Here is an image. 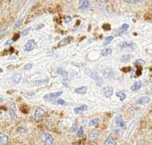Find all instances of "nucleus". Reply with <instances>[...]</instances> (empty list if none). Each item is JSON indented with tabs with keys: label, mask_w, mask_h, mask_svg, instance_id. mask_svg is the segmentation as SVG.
Returning <instances> with one entry per match:
<instances>
[{
	"label": "nucleus",
	"mask_w": 152,
	"mask_h": 145,
	"mask_svg": "<svg viewBox=\"0 0 152 145\" xmlns=\"http://www.w3.org/2000/svg\"><path fill=\"white\" fill-rule=\"evenodd\" d=\"M30 31H31V27H27L26 29H24V30L22 31V35H23V36H26V35L29 33Z\"/></svg>",
	"instance_id": "obj_35"
},
{
	"label": "nucleus",
	"mask_w": 152,
	"mask_h": 145,
	"mask_svg": "<svg viewBox=\"0 0 152 145\" xmlns=\"http://www.w3.org/2000/svg\"><path fill=\"white\" fill-rule=\"evenodd\" d=\"M113 92H114V90L112 87H109V86H107L104 88V95L106 98L107 99H110L113 95Z\"/></svg>",
	"instance_id": "obj_9"
},
{
	"label": "nucleus",
	"mask_w": 152,
	"mask_h": 145,
	"mask_svg": "<svg viewBox=\"0 0 152 145\" xmlns=\"http://www.w3.org/2000/svg\"><path fill=\"white\" fill-rule=\"evenodd\" d=\"M98 137H99V131L96 130V129L95 130H92L90 133V134H89V139L91 141H95Z\"/></svg>",
	"instance_id": "obj_17"
},
{
	"label": "nucleus",
	"mask_w": 152,
	"mask_h": 145,
	"mask_svg": "<svg viewBox=\"0 0 152 145\" xmlns=\"http://www.w3.org/2000/svg\"><path fill=\"white\" fill-rule=\"evenodd\" d=\"M149 98L148 97H147V96H144V97H141V98H140L137 101H136V103L137 104H139V105H144V104H147V103H148L149 102Z\"/></svg>",
	"instance_id": "obj_16"
},
{
	"label": "nucleus",
	"mask_w": 152,
	"mask_h": 145,
	"mask_svg": "<svg viewBox=\"0 0 152 145\" xmlns=\"http://www.w3.org/2000/svg\"><path fill=\"white\" fill-rule=\"evenodd\" d=\"M55 104H56V105H62V106H65V105H66V102H65L64 100H62V99H58L56 101H55Z\"/></svg>",
	"instance_id": "obj_30"
},
{
	"label": "nucleus",
	"mask_w": 152,
	"mask_h": 145,
	"mask_svg": "<svg viewBox=\"0 0 152 145\" xmlns=\"http://www.w3.org/2000/svg\"><path fill=\"white\" fill-rule=\"evenodd\" d=\"M41 141L44 145H54V138L53 136L48 133L45 132L41 135Z\"/></svg>",
	"instance_id": "obj_1"
},
{
	"label": "nucleus",
	"mask_w": 152,
	"mask_h": 145,
	"mask_svg": "<svg viewBox=\"0 0 152 145\" xmlns=\"http://www.w3.org/2000/svg\"><path fill=\"white\" fill-rule=\"evenodd\" d=\"M9 141V138L7 134L3 133H0V145H4L7 144Z\"/></svg>",
	"instance_id": "obj_12"
},
{
	"label": "nucleus",
	"mask_w": 152,
	"mask_h": 145,
	"mask_svg": "<svg viewBox=\"0 0 152 145\" xmlns=\"http://www.w3.org/2000/svg\"><path fill=\"white\" fill-rule=\"evenodd\" d=\"M104 145H116V141H115V139L114 138V136L109 135V136L106 139V141H105V142H104Z\"/></svg>",
	"instance_id": "obj_11"
},
{
	"label": "nucleus",
	"mask_w": 152,
	"mask_h": 145,
	"mask_svg": "<svg viewBox=\"0 0 152 145\" xmlns=\"http://www.w3.org/2000/svg\"><path fill=\"white\" fill-rule=\"evenodd\" d=\"M103 29L106 31H109L110 30V25L109 24H104L103 25Z\"/></svg>",
	"instance_id": "obj_37"
},
{
	"label": "nucleus",
	"mask_w": 152,
	"mask_h": 145,
	"mask_svg": "<svg viewBox=\"0 0 152 145\" xmlns=\"http://www.w3.org/2000/svg\"><path fill=\"white\" fill-rule=\"evenodd\" d=\"M70 40H71V38H69V37H66V38L63 39V40L59 42L58 47H63V46H65V45L69 44V43H70V41H71Z\"/></svg>",
	"instance_id": "obj_21"
},
{
	"label": "nucleus",
	"mask_w": 152,
	"mask_h": 145,
	"mask_svg": "<svg viewBox=\"0 0 152 145\" xmlns=\"http://www.w3.org/2000/svg\"><path fill=\"white\" fill-rule=\"evenodd\" d=\"M90 76L96 83V84L98 86H102V84H103V79L98 75V72H96L95 71H91V74H90Z\"/></svg>",
	"instance_id": "obj_2"
},
{
	"label": "nucleus",
	"mask_w": 152,
	"mask_h": 145,
	"mask_svg": "<svg viewBox=\"0 0 152 145\" xmlns=\"http://www.w3.org/2000/svg\"><path fill=\"white\" fill-rule=\"evenodd\" d=\"M17 131H18L20 133H26L28 132L27 128H26V127H24V126H19V127H18V129H17Z\"/></svg>",
	"instance_id": "obj_29"
},
{
	"label": "nucleus",
	"mask_w": 152,
	"mask_h": 145,
	"mask_svg": "<svg viewBox=\"0 0 152 145\" xmlns=\"http://www.w3.org/2000/svg\"><path fill=\"white\" fill-rule=\"evenodd\" d=\"M13 43V40H7V42H5V46H9V45H11Z\"/></svg>",
	"instance_id": "obj_38"
},
{
	"label": "nucleus",
	"mask_w": 152,
	"mask_h": 145,
	"mask_svg": "<svg viewBox=\"0 0 152 145\" xmlns=\"http://www.w3.org/2000/svg\"><path fill=\"white\" fill-rule=\"evenodd\" d=\"M88 91V88L86 86H82V87H79V88H76L74 90V92L78 94H85Z\"/></svg>",
	"instance_id": "obj_18"
},
{
	"label": "nucleus",
	"mask_w": 152,
	"mask_h": 145,
	"mask_svg": "<svg viewBox=\"0 0 152 145\" xmlns=\"http://www.w3.org/2000/svg\"><path fill=\"white\" fill-rule=\"evenodd\" d=\"M56 72H57V74H59V75H62V77L64 79V80H67V78H68V72H66V71H64L63 68H61V67H58L57 69H56Z\"/></svg>",
	"instance_id": "obj_14"
},
{
	"label": "nucleus",
	"mask_w": 152,
	"mask_h": 145,
	"mask_svg": "<svg viewBox=\"0 0 152 145\" xmlns=\"http://www.w3.org/2000/svg\"><path fill=\"white\" fill-rule=\"evenodd\" d=\"M116 96L120 99L121 101H124L126 98V94L124 92H116Z\"/></svg>",
	"instance_id": "obj_25"
},
{
	"label": "nucleus",
	"mask_w": 152,
	"mask_h": 145,
	"mask_svg": "<svg viewBox=\"0 0 152 145\" xmlns=\"http://www.w3.org/2000/svg\"><path fill=\"white\" fill-rule=\"evenodd\" d=\"M128 28H129V24H127V23H124V24L120 27V31H123V32H124Z\"/></svg>",
	"instance_id": "obj_32"
},
{
	"label": "nucleus",
	"mask_w": 152,
	"mask_h": 145,
	"mask_svg": "<svg viewBox=\"0 0 152 145\" xmlns=\"http://www.w3.org/2000/svg\"><path fill=\"white\" fill-rule=\"evenodd\" d=\"M83 134H84V130H83V127H80V128L78 129V132H77V136H78V137H83Z\"/></svg>",
	"instance_id": "obj_31"
},
{
	"label": "nucleus",
	"mask_w": 152,
	"mask_h": 145,
	"mask_svg": "<svg viewBox=\"0 0 152 145\" xmlns=\"http://www.w3.org/2000/svg\"><path fill=\"white\" fill-rule=\"evenodd\" d=\"M43 26H44V24H40V25H39V26H38V27H37L36 29H37V30H39V28H42Z\"/></svg>",
	"instance_id": "obj_41"
},
{
	"label": "nucleus",
	"mask_w": 152,
	"mask_h": 145,
	"mask_svg": "<svg viewBox=\"0 0 152 145\" xmlns=\"http://www.w3.org/2000/svg\"><path fill=\"white\" fill-rule=\"evenodd\" d=\"M141 85H142V84H141V82H136V83H133V85L131 87V90L133 91V92H136V91H138V90L140 89Z\"/></svg>",
	"instance_id": "obj_23"
},
{
	"label": "nucleus",
	"mask_w": 152,
	"mask_h": 145,
	"mask_svg": "<svg viewBox=\"0 0 152 145\" xmlns=\"http://www.w3.org/2000/svg\"><path fill=\"white\" fill-rule=\"evenodd\" d=\"M123 71L124 72H129V71H131V67H127V68L126 67H124L123 68Z\"/></svg>",
	"instance_id": "obj_39"
},
{
	"label": "nucleus",
	"mask_w": 152,
	"mask_h": 145,
	"mask_svg": "<svg viewBox=\"0 0 152 145\" xmlns=\"http://www.w3.org/2000/svg\"><path fill=\"white\" fill-rule=\"evenodd\" d=\"M113 40H114V36H107V37L105 38V40H104L103 44H104V45H107V44H109L110 42H112Z\"/></svg>",
	"instance_id": "obj_27"
},
{
	"label": "nucleus",
	"mask_w": 152,
	"mask_h": 145,
	"mask_svg": "<svg viewBox=\"0 0 152 145\" xmlns=\"http://www.w3.org/2000/svg\"><path fill=\"white\" fill-rule=\"evenodd\" d=\"M78 129V125H77V124H72V125L68 129V132L69 133H74V132H76V130Z\"/></svg>",
	"instance_id": "obj_28"
},
{
	"label": "nucleus",
	"mask_w": 152,
	"mask_h": 145,
	"mask_svg": "<svg viewBox=\"0 0 152 145\" xmlns=\"http://www.w3.org/2000/svg\"><path fill=\"white\" fill-rule=\"evenodd\" d=\"M61 95H62V92H52V93H49V94L45 95L43 98H44L45 100L51 101V100H55L56 99H57Z\"/></svg>",
	"instance_id": "obj_4"
},
{
	"label": "nucleus",
	"mask_w": 152,
	"mask_h": 145,
	"mask_svg": "<svg viewBox=\"0 0 152 145\" xmlns=\"http://www.w3.org/2000/svg\"><path fill=\"white\" fill-rule=\"evenodd\" d=\"M132 59V55H123L121 56V62L122 63H127V62H130V60Z\"/></svg>",
	"instance_id": "obj_22"
},
{
	"label": "nucleus",
	"mask_w": 152,
	"mask_h": 145,
	"mask_svg": "<svg viewBox=\"0 0 152 145\" xmlns=\"http://www.w3.org/2000/svg\"><path fill=\"white\" fill-rule=\"evenodd\" d=\"M124 2L127 4H138V3H140L141 1H140V0H133V1H131V0H125Z\"/></svg>",
	"instance_id": "obj_34"
},
{
	"label": "nucleus",
	"mask_w": 152,
	"mask_h": 145,
	"mask_svg": "<svg viewBox=\"0 0 152 145\" xmlns=\"http://www.w3.org/2000/svg\"><path fill=\"white\" fill-rule=\"evenodd\" d=\"M135 46V44H133L132 42H125V41H124V42H121L119 45H118V47L120 48H129V47H134Z\"/></svg>",
	"instance_id": "obj_20"
},
{
	"label": "nucleus",
	"mask_w": 152,
	"mask_h": 145,
	"mask_svg": "<svg viewBox=\"0 0 152 145\" xmlns=\"http://www.w3.org/2000/svg\"><path fill=\"white\" fill-rule=\"evenodd\" d=\"M99 122H100V118L96 117V118L91 119V120L89 122L88 125H89V126H94V125H97L98 124H99Z\"/></svg>",
	"instance_id": "obj_24"
},
{
	"label": "nucleus",
	"mask_w": 152,
	"mask_h": 145,
	"mask_svg": "<svg viewBox=\"0 0 152 145\" xmlns=\"http://www.w3.org/2000/svg\"><path fill=\"white\" fill-rule=\"evenodd\" d=\"M92 3L91 1H88V0H82V1L79 2V9L80 10H86L89 9L90 7H91Z\"/></svg>",
	"instance_id": "obj_7"
},
{
	"label": "nucleus",
	"mask_w": 152,
	"mask_h": 145,
	"mask_svg": "<svg viewBox=\"0 0 152 145\" xmlns=\"http://www.w3.org/2000/svg\"><path fill=\"white\" fill-rule=\"evenodd\" d=\"M19 37H20V34H16V35H15V36L14 37V39H13L12 40H13V41H15V40H17V39L19 38Z\"/></svg>",
	"instance_id": "obj_40"
},
{
	"label": "nucleus",
	"mask_w": 152,
	"mask_h": 145,
	"mask_svg": "<svg viewBox=\"0 0 152 145\" xmlns=\"http://www.w3.org/2000/svg\"><path fill=\"white\" fill-rule=\"evenodd\" d=\"M22 80H23V76H22L21 74H19V72H16V74H15V75L12 76V81H13V83H15V84L21 83Z\"/></svg>",
	"instance_id": "obj_10"
},
{
	"label": "nucleus",
	"mask_w": 152,
	"mask_h": 145,
	"mask_svg": "<svg viewBox=\"0 0 152 145\" xmlns=\"http://www.w3.org/2000/svg\"><path fill=\"white\" fill-rule=\"evenodd\" d=\"M88 108H88L87 105H82V106H80V107L75 108L73 110H74V112H75L76 114H80V113H83V112L88 110Z\"/></svg>",
	"instance_id": "obj_13"
},
{
	"label": "nucleus",
	"mask_w": 152,
	"mask_h": 145,
	"mask_svg": "<svg viewBox=\"0 0 152 145\" xmlns=\"http://www.w3.org/2000/svg\"><path fill=\"white\" fill-rule=\"evenodd\" d=\"M115 125L117 127H119L121 129H125L126 128V124L124 121V119H123V117H122L121 115H119V116H116V118L115 120Z\"/></svg>",
	"instance_id": "obj_6"
},
{
	"label": "nucleus",
	"mask_w": 152,
	"mask_h": 145,
	"mask_svg": "<svg viewBox=\"0 0 152 145\" xmlns=\"http://www.w3.org/2000/svg\"><path fill=\"white\" fill-rule=\"evenodd\" d=\"M45 115V110L44 108H37L34 111V114H33V117L36 121H39L42 119V117L44 116Z\"/></svg>",
	"instance_id": "obj_3"
},
{
	"label": "nucleus",
	"mask_w": 152,
	"mask_h": 145,
	"mask_svg": "<svg viewBox=\"0 0 152 145\" xmlns=\"http://www.w3.org/2000/svg\"><path fill=\"white\" fill-rule=\"evenodd\" d=\"M48 83V79H43V80H37V81H32V84L39 86V85H43Z\"/></svg>",
	"instance_id": "obj_19"
},
{
	"label": "nucleus",
	"mask_w": 152,
	"mask_h": 145,
	"mask_svg": "<svg viewBox=\"0 0 152 145\" xmlns=\"http://www.w3.org/2000/svg\"><path fill=\"white\" fill-rule=\"evenodd\" d=\"M103 75H104L105 78H108V79L113 78L114 75H115V72H114V70L112 68H107L103 72Z\"/></svg>",
	"instance_id": "obj_8"
},
{
	"label": "nucleus",
	"mask_w": 152,
	"mask_h": 145,
	"mask_svg": "<svg viewBox=\"0 0 152 145\" xmlns=\"http://www.w3.org/2000/svg\"><path fill=\"white\" fill-rule=\"evenodd\" d=\"M4 101V100L2 99V98H0V103H1V102H3Z\"/></svg>",
	"instance_id": "obj_42"
},
{
	"label": "nucleus",
	"mask_w": 152,
	"mask_h": 145,
	"mask_svg": "<svg viewBox=\"0 0 152 145\" xmlns=\"http://www.w3.org/2000/svg\"><path fill=\"white\" fill-rule=\"evenodd\" d=\"M23 21V18H19V19L15 22V23L14 24V29H15V30H16L17 28H19V27L22 25Z\"/></svg>",
	"instance_id": "obj_26"
},
{
	"label": "nucleus",
	"mask_w": 152,
	"mask_h": 145,
	"mask_svg": "<svg viewBox=\"0 0 152 145\" xmlns=\"http://www.w3.org/2000/svg\"><path fill=\"white\" fill-rule=\"evenodd\" d=\"M71 21H72L71 16H66V17H65V20H64V23H70Z\"/></svg>",
	"instance_id": "obj_36"
},
{
	"label": "nucleus",
	"mask_w": 152,
	"mask_h": 145,
	"mask_svg": "<svg viewBox=\"0 0 152 145\" xmlns=\"http://www.w3.org/2000/svg\"><path fill=\"white\" fill-rule=\"evenodd\" d=\"M112 52H113V49L111 48H105L101 50L100 54L102 56H108L109 55L112 54Z\"/></svg>",
	"instance_id": "obj_15"
},
{
	"label": "nucleus",
	"mask_w": 152,
	"mask_h": 145,
	"mask_svg": "<svg viewBox=\"0 0 152 145\" xmlns=\"http://www.w3.org/2000/svg\"><path fill=\"white\" fill-rule=\"evenodd\" d=\"M32 63H28V64H26L24 66H23V70H30V69H31L32 68Z\"/></svg>",
	"instance_id": "obj_33"
},
{
	"label": "nucleus",
	"mask_w": 152,
	"mask_h": 145,
	"mask_svg": "<svg viewBox=\"0 0 152 145\" xmlns=\"http://www.w3.org/2000/svg\"><path fill=\"white\" fill-rule=\"evenodd\" d=\"M36 46H37V44L34 40H29L24 46V50L27 52H30V51L33 50L36 48Z\"/></svg>",
	"instance_id": "obj_5"
}]
</instances>
